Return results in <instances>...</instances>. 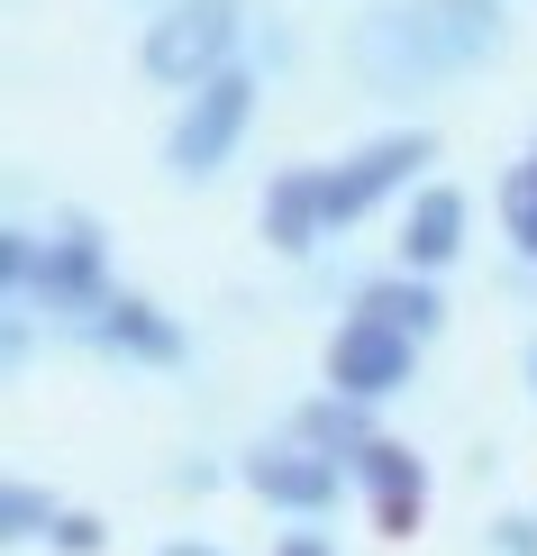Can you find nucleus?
<instances>
[{
	"label": "nucleus",
	"instance_id": "obj_1",
	"mask_svg": "<svg viewBox=\"0 0 537 556\" xmlns=\"http://www.w3.org/2000/svg\"><path fill=\"white\" fill-rule=\"evenodd\" d=\"M501 46V0H392L356 28V64L373 91H419L483 64Z\"/></svg>",
	"mask_w": 537,
	"mask_h": 556
},
{
	"label": "nucleus",
	"instance_id": "obj_2",
	"mask_svg": "<svg viewBox=\"0 0 537 556\" xmlns=\"http://www.w3.org/2000/svg\"><path fill=\"white\" fill-rule=\"evenodd\" d=\"M238 28H246V0H165L146 18V74L174 91H201L209 74H228Z\"/></svg>",
	"mask_w": 537,
	"mask_h": 556
},
{
	"label": "nucleus",
	"instance_id": "obj_3",
	"mask_svg": "<svg viewBox=\"0 0 537 556\" xmlns=\"http://www.w3.org/2000/svg\"><path fill=\"white\" fill-rule=\"evenodd\" d=\"M255 83L246 64H228V74H209L201 91H182V119H174V137H165V165L182 174V182H209L238 155V137H246V119H255Z\"/></svg>",
	"mask_w": 537,
	"mask_h": 556
},
{
	"label": "nucleus",
	"instance_id": "obj_4",
	"mask_svg": "<svg viewBox=\"0 0 537 556\" xmlns=\"http://www.w3.org/2000/svg\"><path fill=\"white\" fill-rule=\"evenodd\" d=\"M429 165V128H392V137H373V147H356L346 165L319 174V211H329V228H356L383 192H401V182Z\"/></svg>",
	"mask_w": 537,
	"mask_h": 556
},
{
	"label": "nucleus",
	"instance_id": "obj_5",
	"mask_svg": "<svg viewBox=\"0 0 537 556\" xmlns=\"http://www.w3.org/2000/svg\"><path fill=\"white\" fill-rule=\"evenodd\" d=\"M410 365H419V338L383 329V319H365V311L329 338V392H346V402H392V392L410 383Z\"/></svg>",
	"mask_w": 537,
	"mask_h": 556
},
{
	"label": "nucleus",
	"instance_id": "obj_6",
	"mask_svg": "<svg viewBox=\"0 0 537 556\" xmlns=\"http://www.w3.org/2000/svg\"><path fill=\"white\" fill-rule=\"evenodd\" d=\"M238 475H246V493L273 502V511H329V502H337V456L301 447V438H292V447H255Z\"/></svg>",
	"mask_w": 537,
	"mask_h": 556
},
{
	"label": "nucleus",
	"instance_id": "obj_7",
	"mask_svg": "<svg viewBox=\"0 0 537 556\" xmlns=\"http://www.w3.org/2000/svg\"><path fill=\"white\" fill-rule=\"evenodd\" d=\"M365 493H373V520H383V539H401V529L419 520V502H429V475H419L410 447H392V438H373V447L356 456Z\"/></svg>",
	"mask_w": 537,
	"mask_h": 556
},
{
	"label": "nucleus",
	"instance_id": "obj_8",
	"mask_svg": "<svg viewBox=\"0 0 537 556\" xmlns=\"http://www.w3.org/2000/svg\"><path fill=\"white\" fill-rule=\"evenodd\" d=\"M456 247H464V192L429 182V192L410 201V219H401V274H437V265H456Z\"/></svg>",
	"mask_w": 537,
	"mask_h": 556
},
{
	"label": "nucleus",
	"instance_id": "obj_9",
	"mask_svg": "<svg viewBox=\"0 0 537 556\" xmlns=\"http://www.w3.org/2000/svg\"><path fill=\"white\" fill-rule=\"evenodd\" d=\"M91 338L119 346V356H146V365H174V356H182V329L155 311V301H137V292H110L101 319H91Z\"/></svg>",
	"mask_w": 537,
	"mask_h": 556
},
{
	"label": "nucleus",
	"instance_id": "obj_10",
	"mask_svg": "<svg viewBox=\"0 0 537 556\" xmlns=\"http://www.w3.org/2000/svg\"><path fill=\"white\" fill-rule=\"evenodd\" d=\"M356 311H365V319H383V329H401V338H437L447 301H437L429 274H383V283H365V292H356Z\"/></svg>",
	"mask_w": 537,
	"mask_h": 556
},
{
	"label": "nucleus",
	"instance_id": "obj_11",
	"mask_svg": "<svg viewBox=\"0 0 537 556\" xmlns=\"http://www.w3.org/2000/svg\"><path fill=\"white\" fill-rule=\"evenodd\" d=\"M265 238L283 247V256H310L319 238H329V211H319V174H283L265 192Z\"/></svg>",
	"mask_w": 537,
	"mask_h": 556
},
{
	"label": "nucleus",
	"instance_id": "obj_12",
	"mask_svg": "<svg viewBox=\"0 0 537 556\" xmlns=\"http://www.w3.org/2000/svg\"><path fill=\"white\" fill-rule=\"evenodd\" d=\"M301 447L346 456V466H356L373 438H365V420H356V402H346V392H329V402H310V410H301Z\"/></svg>",
	"mask_w": 537,
	"mask_h": 556
},
{
	"label": "nucleus",
	"instance_id": "obj_13",
	"mask_svg": "<svg viewBox=\"0 0 537 556\" xmlns=\"http://www.w3.org/2000/svg\"><path fill=\"white\" fill-rule=\"evenodd\" d=\"M55 529H64V511L37 493V483H10V493H0V539H10V547H28V539H55Z\"/></svg>",
	"mask_w": 537,
	"mask_h": 556
},
{
	"label": "nucleus",
	"instance_id": "obj_14",
	"mask_svg": "<svg viewBox=\"0 0 537 556\" xmlns=\"http://www.w3.org/2000/svg\"><path fill=\"white\" fill-rule=\"evenodd\" d=\"M501 228H510V247H520V256L537 265V155L501 174Z\"/></svg>",
	"mask_w": 537,
	"mask_h": 556
},
{
	"label": "nucleus",
	"instance_id": "obj_15",
	"mask_svg": "<svg viewBox=\"0 0 537 556\" xmlns=\"http://www.w3.org/2000/svg\"><path fill=\"white\" fill-rule=\"evenodd\" d=\"M55 547H64V556H91V547H101V520H91V511H64Z\"/></svg>",
	"mask_w": 537,
	"mask_h": 556
},
{
	"label": "nucleus",
	"instance_id": "obj_16",
	"mask_svg": "<svg viewBox=\"0 0 537 556\" xmlns=\"http://www.w3.org/2000/svg\"><path fill=\"white\" fill-rule=\"evenodd\" d=\"M501 556H537V520H501Z\"/></svg>",
	"mask_w": 537,
	"mask_h": 556
},
{
	"label": "nucleus",
	"instance_id": "obj_17",
	"mask_svg": "<svg viewBox=\"0 0 537 556\" xmlns=\"http://www.w3.org/2000/svg\"><path fill=\"white\" fill-rule=\"evenodd\" d=\"M273 556H337V547H329V539H310V529H292V539L273 547Z\"/></svg>",
	"mask_w": 537,
	"mask_h": 556
},
{
	"label": "nucleus",
	"instance_id": "obj_18",
	"mask_svg": "<svg viewBox=\"0 0 537 556\" xmlns=\"http://www.w3.org/2000/svg\"><path fill=\"white\" fill-rule=\"evenodd\" d=\"M165 556H209V547H192V539H174V547H165Z\"/></svg>",
	"mask_w": 537,
	"mask_h": 556
},
{
	"label": "nucleus",
	"instance_id": "obj_19",
	"mask_svg": "<svg viewBox=\"0 0 537 556\" xmlns=\"http://www.w3.org/2000/svg\"><path fill=\"white\" fill-rule=\"evenodd\" d=\"M528 392H537V338H528Z\"/></svg>",
	"mask_w": 537,
	"mask_h": 556
}]
</instances>
